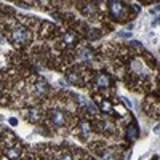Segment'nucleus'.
I'll use <instances>...</instances> for the list:
<instances>
[{
	"instance_id": "f257e3e1",
	"label": "nucleus",
	"mask_w": 160,
	"mask_h": 160,
	"mask_svg": "<svg viewBox=\"0 0 160 160\" xmlns=\"http://www.w3.org/2000/svg\"><path fill=\"white\" fill-rule=\"evenodd\" d=\"M135 5H127L122 2H109V11L114 21L117 22H125L130 18V10H133Z\"/></svg>"
},
{
	"instance_id": "f03ea898",
	"label": "nucleus",
	"mask_w": 160,
	"mask_h": 160,
	"mask_svg": "<svg viewBox=\"0 0 160 160\" xmlns=\"http://www.w3.org/2000/svg\"><path fill=\"white\" fill-rule=\"evenodd\" d=\"M10 40H11L13 43H16L18 47H24V45H28L31 42V32H29L28 28H24V26L18 24V26H15V28L11 29Z\"/></svg>"
},
{
	"instance_id": "7ed1b4c3",
	"label": "nucleus",
	"mask_w": 160,
	"mask_h": 160,
	"mask_svg": "<svg viewBox=\"0 0 160 160\" xmlns=\"http://www.w3.org/2000/svg\"><path fill=\"white\" fill-rule=\"evenodd\" d=\"M48 120H50V125H53L55 128H64L68 125V114L64 111H61L59 108H55L50 111Z\"/></svg>"
},
{
	"instance_id": "20e7f679",
	"label": "nucleus",
	"mask_w": 160,
	"mask_h": 160,
	"mask_svg": "<svg viewBox=\"0 0 160 160\" xmlns=\"http://www.w3.org/2000/svg\"><path fill=\"white\" fill-rule=\"evenodd\" d=\"M93 83H95V87L99 88V90H106V88L111 87L112 80H111V77L106 74V72H98L95 75V78H93Z\"/></svg>"
},
{
	"instance_id": "39448f33",
	"label": "nucleus",
	"mask_w": 160,
	"mask_h": 160,
	"mask_svg": "<svg viewBox=\"0 0 160 160\" xmlns=\"http://www.w3.org/2000/svg\"><path fill=\"white\" fill-rule=\"evenodd\" d=\"M138 135H139V130H138V125L136 123H131L127 130V139L128 141H135L138 139Z\"/></svg>"
},
{
	"instance_id": "423d86ee",
	"label": "nucleus",
	"mask_w": 160,
	"mask_h": 160,
	"mask_svg": "<svg viewBox=\"0 0 160 160\" xmlns=\"http://www.w3.org/2000/svg\"><path fill=\"white\" fill-rule=\"evenodd\" d=\"M24 117H28V120L31 123H37L38 120H40V111L38 109H31L28 114L24 112Z\"/></svg>"
},
{
	"instance_id": "0eeeda50",
	"label": "nucleus",
	"mask_w": 160,
	"mask_h": 160,
	"mask_svg": "<svg viewBox=\"0 0 160 160\" xmlns=\"http://www.w3.org/2000/svg\"><path fill=\"white\" fill-rule=\"evenodd\" d=\"M58 160H74V157H72L68 151H66V152H61V154H59Z\"/></svg>"
},
{
	"instance_id": "6e6552de",
	"label": "nucleus",
	"mask_w": 160,
	"mask_h": 160,
	"mask_svg": "<svg viewBox=\"0 0 160 160\" xmlns=\"http://www.w3.org/2000/svg\"><path fill=\"white\" fill-rule=\"evenodd\" d=\"M10 123H11L13 127H16V125H18V122H16V120H15V118H10Z\"/></svg>"
},
{
	"instance_id": "1a4fd4ad",
	"label": "nucleus",
	"mask_w": 160,
	"mask_h": 160,
	"mask_svg": "<svg viewBox=\"0 0 160 160\" xmlns=\"http://www.w3.org/2000/svg\"><path fill=\"white\" fill-rule=\"evenodd\" d=\"M0 98H2V87H0Z\"/></svg>"
}]
</instances>
